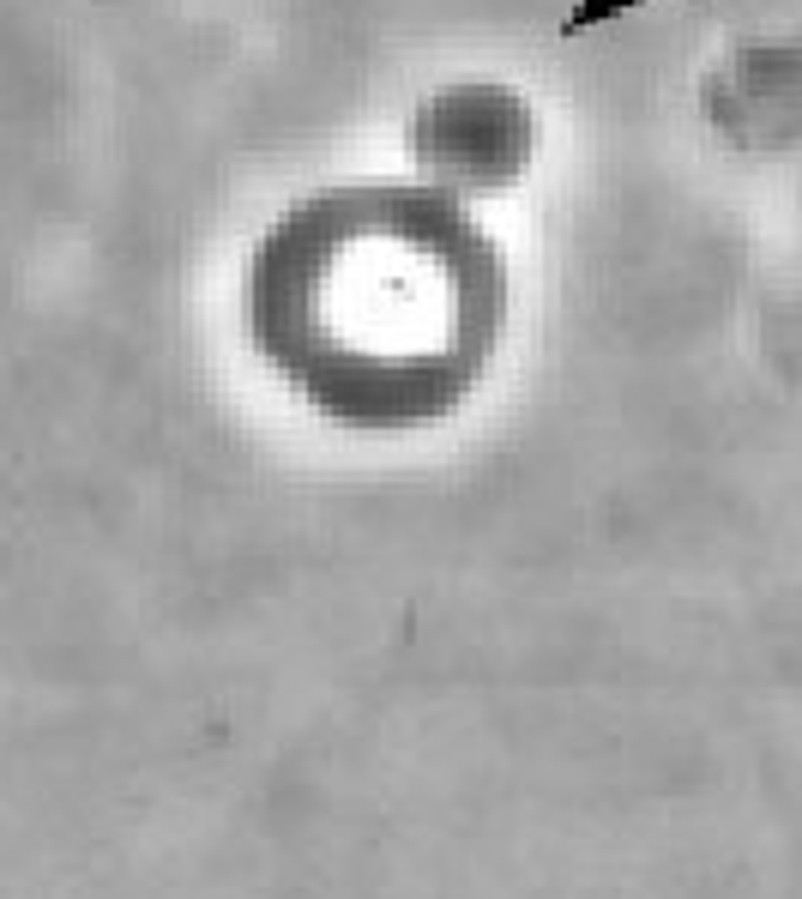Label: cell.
Instances as JSON below:
<instances>
[{"label":"cell","instance_id":"1","mask_svg":"<svg viewBox=\"0 0 802 899\" xmlns=\"http://www.w3.org/2000/svg\"><path fill=\"white\" fill-rule=\"evenodd\" d=\"M501 320V248L447 188H320L248 260L254 351L344 429L452 417L483 381Z\"/></svg>","mask_w":802,"mask_h":899},{"label":"cell","instance_id":"2","mask_svg":"<svg viewBox=\"0 0 802 899\" xmlns=\"http://www.w3.org/2000/svg\"><path fill=\"white\" fill-rule=\"evenodd\" d=\"M410 151L447 194H501L532 170L537 115L501 79H459L410 115Z\"/></svg>","mask_w":802,"mask_h":899},{"label":"cell","instance_id":"3","mask_svg":"<svg viewBox=\"0 0 802 899\" xmlns=\"http://www.w3.org/2000/svg\"><path fill=\"white\" fill-rule=\"evenodd\" d=\"M633 7H645V0H574V12L562 19V36H586V31H603V24L628 19Z\"/></svg>","mask_w":802,"mask_h":899}]
</instances>
